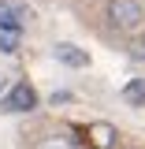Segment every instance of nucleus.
<instances>
[{
    "instance_id": "obj_1",
    "label": "nucleus",
    "mask_w": 145,
    "mask_h": 149,
    "mask_svg": "<svg viewBox=\"0 0 145 149\" xmlns=\"http://www.w3.org/2000/svg\"><path fill=\"white\" fill-rule=\"evenodd\" d=\"M104 15L119 34H138L145 26V4L142 0H108Z\"/></svg>"
},
{
    "instance_id": "obj_2",
    "label": "nucleus",
    "mask_w": 145,
    "mask_h": 149,
    "mask_svg": "<svg viewBox=\"0 0 145 149\" xmlns=\"http://www.w3.org/2000/svg\"><path fill=\"white\" fill-rule=\"evenodd\" d=\"M0 104H4V112H30V108H37V90L30 82H15Z\"/></svg>"
},
{
    "instance_id": "obj_3",
    "label": "nucleus",
    "mask_w": 145,
    "mask_h": 149,
    "mask_svg": "<svg viewBox=\"0 0 145 149\" xmlns=\"http://www.w3.org/2000/svg\"><path fill=\"white\" fill-rule=\"evenodd\" d=\"M56 60H60L63 67H71V71L89 67V52H86V49H78V45H56Z\"/></svg>"
},
{
    "instance_id": "obj_4",
    "label": "nucleus",
    "mask_w": 145,
    "mask_h": 149,
    "mask_svg": "<svg viewBox=\"0 0 145 149\" xmlns=\"http://www.w3.org/2000/svg\"><path fill=\"white\" fill-rule=\"evenodd\" d=\"M19 22H22V11L15 4H0V26H4V34H19Z\"/></svg>"
},
{
    "instance_id": "obj_5",
    "label": "nucleus",
    "mask_w": 145,
    "mask_h": 149,
    "mask_svg": "<svg viewBox=\"0 0 145 149\" xmlns=\"http://www.w3.org/2000/svg\"><path fill=\"white\" fill-rule=\"evenodd\" d=\"M89 138H93L97 149H112V146H115V130H112L108 123H93V127H89Z\"/></svg>"
},
{
    "instance_id": "obj_6",
    "label": "nucleus",
    "mask_w": 145,
    "mask_h": 149,
    "mask_svg": "<svg viewBox=\"0 0 145 149\" xmlns=\"http://www.w3.org/2000/svg\"><path fill=\"white\" fill-rule=\"evenodd\" d=\"M123 101L127 104H145V78H130L123 86Z\"/></svg>"
},
{
    "instance_id": "obj_7",
    "label": "nucleus",
    "mask_w": 145,
    "mask_h": 149,
    "mask_svg": "<svg viewBox=\"0 0 145 149\" xmlns=\"http://www.w3.org/2000/svg\"><path fill=\"white\" fill-rule=\"evenodd\" d=\"M34 149H74V146H71V138H60V134H52V138H41Z\"/></svg>"
},
{
    "instance_id": "obj_8",
    "label": "nucleus",
    "mask_w": 145,
    "mask_h": 149,
    "mask_svg": "<svg viewBox=\"0 0 145 149\" xmlns=\"http://www.w3.org/2000/svg\"><path fill=\"white\" fill-rule=\"evenodd\" d=\"M15 37H19V34H4V37H0V49H8V52H11V49H15V45H19Z\"/></svg>"
},
{
    "instance_id": "obj_9",
    "label": "nucleus",
    "mask_w": 145,
    "mask_h": 149,
    "mask_svg": "<svg viewBox=\"0 0 145 149\" xmlns=\"http://www.w3.org/2000/svg\"><path fill=\"white\" fill-rule=\"evenodd\" d=\"M52 101H56V104H63V101H71V93H67V90H56V93H52Z\"/></svg>"
},
{
    "instance_id": "obj_10",
    "label": "nucleus",
    "mask_w": 145,
    "mask_h": 149,
    "mask_svg": "<svg viewBox=\"0 0 145 149\" xmlns=\"http://www.w3.org/2000/svg\"><path fill=\"white\" fill-rule=\"evenodd\" d=\"M142 56H145V37H142Z\"/></svg>"
}]
</instances>
